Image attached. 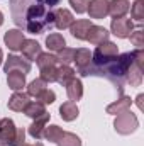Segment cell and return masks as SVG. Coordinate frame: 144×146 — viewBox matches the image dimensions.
<instances>
[{
  "instance_id": "cell-31",
  "label": "cell",
  "mask_w": 144,
  "mask_h": 146,
  "mask_svg": "<svg viewBox=\"0 0 144 146\" xmlns=\"http://www.w3.org/2000/svg\"><path fill=\"white\" fill-rule=\"evenodd\" d=\"M56 58H58V61H59V65H70L73 61V58H75V49L73 48H63V49H59L58 51V54H56Z\"/></svg>"
},
{
  "instance_id": "cell-12",
  "label": "cell",
  "mask_w": 144,
  "mask_h": 146,
  "mask_svg": "<svg viewBox=\"0 0 144 146\" xmlns=\"http://www.w3.org/2000/svg\"><path fill=\"white\" fill-rule=\"evenodd\" d=\"M19 51H22V56H24L27 61H36L37 56L42 53V51H41V44L37 42L36 39H24Z\"/></svg>"
},
{
  "instance_id": "cell-37",
  "label": "cell",
  "mask_w": 144,
  "mask_h": 146,
  "mask_svg": "<svg viewBox=\"0 0 144 146\" xmlns=\"http://www.w3.org/2000/svg\"><path fill=\"white\" fill-rule=\"evenodd\" d=\"M143 99H144L143 94H139V95L136 97V104H137V107H139V109H143Z\"/></svg>"
},
{
  "instance_id": "cell-23",
  "label": "cell",
  "mask_w": 144,
  "mask_h": 146,
  "mask_svg": "<svg viewBox=\"0 0 144 146\" xmlns=\"http://www.w3.org/2000/svg\"><path fill=\"white\" fill-rule=\"evenodd\" d=\"M75 70H73L70 65H58V73H56V82L63 87H66V83L75 78Z\"/></svg>"
},
{
  "instance_id": "cell-39",
  "label": "cell",
  "mask_w": 144,
  "mask_h": 146,
  "mask_svg": "<svg viewBox=\"0 0 144 146\" xmlns=\"http://www.w3.org/2000/svg\"><path fill=\"white\" fill-rule=\"evenodd\" d=\"M2 60H3V51H2V48H0V65H2Z\"/></svg>"
},
{
  "instance_id": "cell-1",
  "label": "cell",
  "mask_w": 144,
  "mask_h": 146,
  "mask_svg": "<svg viewBox=\"0 0 144 146\" xmlns=\"http://www.w3.org/2000/svg\"><path fill=\"white\" fill-rule=\"evenodd\" d=\"M10 12L15 26L31 34H42L54 26L53 10L44 0H10Z\"/></svg>"
},
{
  "instance_id": "cell-30",
  "label": "cell",
  "mask_w": 144,
  "mask_h": 146,
  "mask_svg": "<svg viewBox=\"0 0 144 146\" xmlns=\"http://www.w3.org/2000/svg\"><path fill=\"white\" fill-rule=\"evenodd\" d=\"M144 0H136L134 3H132V7H131V15H132V19H136V22L141 26L144 21Z\"/></svg>"
},
{
  "instance_id": "cell-33",
  "label": "cell",
  "mask_w": 144,
  "mask_h": 146,
  "mask_svg": "<svg viewBox=\"0 0 144 146\" xmlns=\"http://www.w3.org/2000/svg\"><path fill=\"white\" fill-rule=\"evenodd\" d=\"M56 100V94L51 90V88H46L39 97H37V102H41V104H44V106H49V104H53Z\"/></svg>"
},
{
  "instance_id": "cell-14",
  "label": "cell",
  "mask_w": 144,
  "mask_h": 146,
  "mask_svg": "<svg viewBox=\"0 0 144 146\" xmlns=\"http://www.w3.org/2000/svg\"><path fill=\"white\" fill-rule=\"evenodd\" d=\"M92 27V21L88 19H80V21H75L71 26H70V33L75 39H80V41H87V34H88V29Z\"/></svg>"
},
{
  "instance_id": "cell-16",
  "label": "cell",
  "mask_w": 144,
  "mask_h": 146,
  "mask_svg": "<svg viewBox=\"0 0 144 146\" xmlns=\"http://www.w3.org/2000/svg\"><path fill=\"white\" fill-rule=\"evenodd\" d=\"M129 9H131L129 0H108V14L112 15V19L126 17Z\"/></svg>"
},
{
  "instance_id": "cell-35",
  "label": "cell",
  "mask_w": 144,
  "mask_h": 146,
  "mask_svg": "<svg viewBox=\"0 0 144 146\" xmlns=\"http://www.w3.org/2000/svg\"><path fill=\"white\" fill-rule=\"evenodd\" d=\"M68 3L71 5V9L76 14H85L88 7V0H68Z\"/></svg>"
},
{
  "instance_id": "cell-5",
  "label": "cell",
  "mask_w": 144,
  "mask_h": 146,
  "mask_svg": "<svg viewBox=\"0 0 144 146\" xmlns=\"http://www.w3.org/2000/svg\"><path fill=\"white\" fill-rule=\"evenodd\" d=\"M137 127H139V119H137V115H136L134 112H131V109L124 110V112H120V114L115 115L114 129H115L119 134L129 136V134H132Z\"/></svg>"
},
{
  "instance_id": "cell-11",
  "label": "cell",
  "mask_w": 144,
  "mask_h": 146,
  "mask_svg": "<svg viewBox=\"0 0 144 146\" xmlns=\"http://www.w3.org/2000/svg\"><path fill=\"white\" fill-rule=\"evenodd\" d=\"M24 39H26V37H24L22 29H9V31L3 34V42H5V46H7L10 51H19Z\"/></svg>"
},
{
  "instance_id": "cell-6",
  "label": "cell",
  "mask_w": 144,
  "mask_h": 146,
  "mask_svg": "<svg viewBox=\"0 0 144 146\" xmlns=\"http://www.w3.org/2000/svg\"><path fill=\"white\" fill-rule=\"evenodd\" d=\"M110 31L114 36L119 39H127L131 36V33L134 31V22L129 17H119V19H112L110 22Z\"/></svg>"
},
{
  "instance_id": "cell-32",
  "label": "cell",
  "mask_w": 144,
  "mask_h": 146,
  "mask_svg": "<svg viewBox=\"0 0 144 146\" xmlns=\"http://www.w3.org/2000/svg\"><path fill=\"white\" fill-rule=\"evenodd\" d=\"M41 73V80H44L46 83H53L56 82V73H58V66H48V68H41L39 70Z\"/></svg>"
},
{
  "instance_id": "cell-13",
  "label": "cell",
  "mask_w": 144,
  "mask_h": 146,
  "mask_svg": "<svg viewBox=\"0 0 144 146\" xmlns=\"http://www.w3.org/2000/svg\"><path fill=\"white\" fill-rule=\"evenodd\" d=\"M49 119H51V114H48V112L42 114L41 117L34 119V122L29 126V134H31V138H34L36 141L42 139V133H44V129H46Z\"/></svg>"
},
{
  "instance_id": "cell-25",
  "label": "cell",
  "mask_w": 144,
  "mask_h": 146,
  "mask_svg": "<svg viewBox=\"0 0 144 146\" xmlns=\"http://www.w3.org/2000/svg\"><path fill=\"white\" fill-rule=\"evenodd\" d=\"M126 82L131 83L132 87H139L141 82H143V68H139L137 65H131L129 72H127V76H126Z\"/></svg>"
},
{
  "instance_id": "cell-21",
  "label": "cell",
  "mask_w": 144,
  "mask_h": 146,
  "mask_svg": "<svg viewBox=\"0 0 144 146\" xmlns=\"http://www.w3.org/2000/svg\"><path fill=\"white\" fill-rule=\"evenodd\" d=\"M7 85L14 92H20L26 87V75L20 72H10L7 73Z\"/></svg>"
},
{
  "instance_id": "cell-8",
  "label": "cell",
  "mask_w": 144,
  "mask_h": 146,
  "mask_svg": "<svg viewBox=\"0 0 144 146\" xmlns=\"http://www.w3.org/2000/svg\"><path fill=\"white\" fill-rule=\"evenodd\" d=\"M73 61L76 63L78 73H80L81 76H85L87 70H88L90 65H92V53H90V49H87V48H78V49H75V58H73Z\"/></svg>"
},
{
  "instance_id": "cell-19",
  "label": "cell",
  "mask_w": 144,
  "mask_h": 146,
  "mask_svg": "<svg viewBox=\"0 0 144 146\" xmlns=\"http://www.w3.org/2000/svg\"><path fill=\"white\" fill-rule=\"evenodd\" d=\"M78 114H80V109H78L76 102L66 100V102H63V104H61V107H59V115H61V119H63V121H66V122L75 121V119L78 117Z\"/></svg>"
},
{
  "instance_id": "cell-7",
  "label": "cell",
  "mask_w": 144,
  "mask_h": 146,
  "mask_svg": "<svg viewBox=\"0 0 144 146\" xmlns=\"http://www.w3.org/2000/svg\"><path fill=\"white\" fill-rule=\"evenodd\" d=\"M31 61H27L26 58L22 56H17V54H9V58L5 60L3 63V72L5 73H10V72H20L24 75L31 72Z\"/></svg>"
},
{
  "instance_id": "cell-27",
  "label": "cell",
  "mask_w": 144,
  "mask_h": 146,
  "mask_svg": "<svg viewBox=\"0 0 144 146\" xmlns=\"http://www.w3.org/2000/svg\"><path fill=\"white\" fill-rule=\"evenodd\" d=\"M63 129L59 127V126H56V124H51V126H46V129H44V133H42V138L46 139V141H49V143H56L61 136H63Z\"/></svg>"
},
{
  "instance_id": "cell-28",
  "label": "cell",
  "mask_w": 144,
  "mask_h": 146,
  "mask_svg": "<svg viewBox=\"0 0 144 146\" xmlns=\"http://www.w3.org/2000/svg\"><path fill=\"white\" fill-rule=\"evenodd\" d=\"M36 63H37V66H39V70H41V68H48V66H58V65H59V61H58L56 54H51L49 51H48V53H41V54L37 56Z\"/></svg>"
},
{
  "instance_id": "cell-2",
  "label": "cell",
  "mask_w": 144,
  "mask_h": 146,
  "mask_svg": "<svg viewBox=\"0 0 144 146\" xmlns=\"http://www.w3.org/2000/svg\"><path fill=\"white\" fill-rule=\"evenodd\" d=\"M132 63H134L132 51L131 53H124V54H117L115 58H112L105 65L97 66V68H90L88 73H87V76H90V75L105 76L112 83H115L119 87V90L122 94V85L126 83V76H127V72H129Z\"/></svg>"
},
{
  "instance_id": "cell-40",
  "label": "cell",
  "mask_w": 144,
  "mask_h": 146,
  "mask_svg": "<svg viewBox=\"0 0 144 146\" xmlns=\"http://www.w3.org/2000/svg\"><path fill=\"white\" fill-rule=\"evenodd\" d=\"M2 24H3V14L0 12V26H2Z\"/></svg>"
},
{
  "instance_id": "cell-22",
  "label": "cell",
  "mask_w": 144,
  "mask_h": 146,
  "mask_svg": "<svg viewBox=\"0 0 144 146\" xmlns=\"http://www.w3.org/2000/svg\"><path fill=\"white\" fill-rule=\"evenodd\" d=\"M65 46H66V41H65V37L61 36L59 33H51L49 36L46 37V48L49 51H56L58 53Z\"/></svg>"
},
{
  "instance_id": "cell-4",
  "label": "cell",
  "mask_w": 144,
  "mask_h": 146,
  "mask_svg": "<svg viewBox=\"0 0 144 146\" xmlns=\"http://www.w3.org/2000/svg\"><path fill=\"white\" fill-rule=\"evenodd\" d=\"M117 54H119V48H117L115 42H112V41H104V42L97 44L95 51L92 53V65H90V68H97V66L105 65L107 61H110L112 58H115ZM90 68H88V70H90ZM88 70H87V73H88ZM87 73H85V76H87Z\"/></svg>"
},
{
  "instance_id": "cell-3",
  "label": "cell",
  "mask_w": 144,
  "mask_h": 146,
  "mask_svg": "<svg viewBox=\"0 0 144 146\" xmlns=\"http://www.w3.org/2000/svg\"><path fill=\"white\" fill-rule=\"evenodd\" d=\"M24 141V127H15V122L9 117L0 119V146H22Z\"/></svg>"
},
{
  "instance_id": "cell-9",
  "label": "cell",
  "mask_w": 144,
  "mask_h": 146,
  "mask_svg": "<svg viewBox=\"0 0 144 146\" xmlns=\"http://www.w3.org/2000/svg\"><path fill=\"white\" fill-rule=\"evenodd\" d=\"M53 15H54L53 24H54V27L59 29V31L70 29V26L75 22V17H73V14L68 9H56V10H53Z\"/></svg>"
},
{
  "instance_id": "cell-38",
  "label": "cell",
  "mask_w": 144,
  "mask_h": 146,
  "mask_svg": "<svg viewBox=\"0 0 144 146\" xmlns=\"http://www.w3.org/2000/svg\"><path fill=\"white\" fill-rule=\"evenodd\" d=\"M22 146H44V145H42L41 141H37V143H34V145H29V143H24Z\"/></svg>"
},
{
  "instance_id": "cell-34",
  "label": "cell",
  "mask_w": 144,
  "mask_h": 146,
  "mask_svg": "<svg viewBox=\"0 0 144 146\" xmlns=\"http://www.w3.org/2000/svg\"><path fill=\"white\" fill-rule=\"evenodd\" d=\"M129 39H131V42H132L136 48H143L144 46V31L141 27H139L137 31H132L131 36H129Z\"/></svg>"
},
{
  "instance_id": "cell-36",
  "label": "cell",
  "mask_w": 144,
  "mask_h": 146,
  "mask_svg": "<svg viewBox=\"0 0 144 146\" xmlns=\"http://www.w3.org/2000/svg\"><path fill=\"white\" fill-rule=\"evenodd\" d=\"M46 2V5L49 7V9H53V7H56L58 3H59V0H44Z\"/></svg>"
},
{
  "instance_id": "cell-29",
  "label": "cell",
  "mask_w": 144,
  "mask_h": 146,
  "mask_svg": "<svg viewBox=\"0 0 144 146\" xmlns=\"http://www.w3.org/2000/svg\"><path fill=\"white\" fill-rule=\"evenodd\" d=\"M56 145L58 146H81V139H80V136H76L75 133L65 131L63 136L56 141Z\"/></svg>"
},
{
  "instance_id": "cell-24",
  "label": "cell",
  "mask_w": 144,
  "mask_h": 146,
  "mask_svg": "<svg viewBox=\"0 0 144 146\" xmlns=\"http://www.w3.org/2000/svg\"><path fill=\"white\" fill-rule=\"evenodd\" d=\"M22 112H24L27 117H31V119H37V117H41L42 114H46V106L41 104V102H37V100H31Z\"/></svg>"
},
{
  "instance_id": "cell-20",
  "label": "cell",
  "mask_w": 144,
  "mask_h": 146,
  "mask_svg": "<svg viewBox=\"0 0 144 146\" xmlns=\"http://www.w3.org/2000/svg\"><path fill=\"white\" fill-rule=\"evenodd\" d=\"M131 106H132L131 97L122 95L119 100H115V102L108 104L105 110H107V114H110V115H117V114H120V112H124V110H129V109H131Z\"/></svg>"
},
{
  "instance_id": "cell-10",
  "label": "cell",
  "mask_w": 144,
  "mask_h": 146,
  "mask_svg": "<svg viewBox=\"0 0 144 146\" xmlns=\"http://www.w3.org/2000/svg\"><path fill=\"white\" fill-rule=\"evenodd\" d=\"M87 12L90 19H105L108 15V0H88Z\"/></svg>"
},
{
  "instance_id": "cell-18",
  "label": "cell",
  "mask_w": 144,
  "mask_h": 146,
  "mask_svg": "<svg viewBox=\"0 0 144 146\" xmlns=\"http://www.w3.org/2000/svg\"><path fill=\"white\" fill-rule=\"evenodd\" d=\"M66 95H68V99L71 100V102H78V100H81V97H83V83H81V80L80 78H71L68 83H66Z\"/></svg>"
},
{
  "instance_id": "cell-15",
  "label": "cell",
  "mask_w": 144,
  "mask_h": 146,
  "mask_svg": "<svg viewBox=\"0 0 144 146\" xmlns=\"http://www.w3.org/2000/svg\"><path fill=\"white\" fill-rule=\"evenodd\" d=\"M108 37H110V33H108L104 26L92 24V27L88 29V34H87V41L97 46V44H100L104 41H108Z\"/></svg>"
},
{
  "instance_id": "cell-17",
  "label": "cell",
  "mask_w": 144,
  "mask_h": 146,
  "mask_svg": "<svg viewBox=\"0 0 144 146\" xmlns=\"http://www.w3.org/2000/svg\"><path fill=\"white\" fill-rule=\"evenodd\" d=\"M29 102L31 100H29V95L27 94H24V92H14L12 97L9 99V104L7 106H9V109L14 110V112H22Z\"/></svg>"
},
{
  "instance_id": "cell-26",
  "label": "cell",
  "mask_w": 144,
  "mask_h": 146,
  "mask_svg": "<svg viewBox=\"0 0 144 146\" xmlns=\"http://www.w3.org/2000/svg\"><path fill=\"white\" fill-rule=\"evenodd\" d=\"M46 88H48V83H46L44 80H41V78H36V80H32V82L27 85V95H29V97H34L37 100V97H39Z\"/></svg>"
}]
</instances>
